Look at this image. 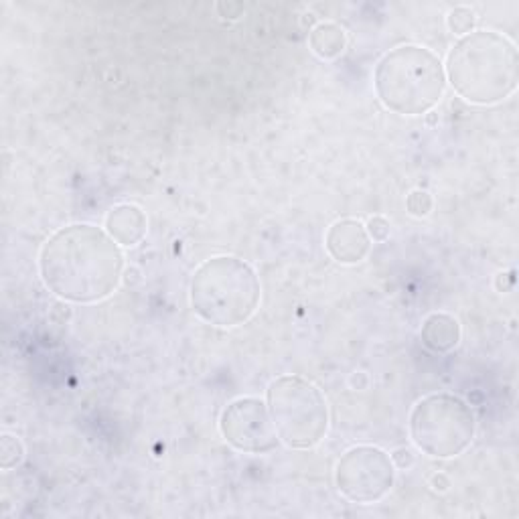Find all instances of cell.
Here are the masks:
<instances>
[{"instance_id":"6da1fadb","label":"cell","mask_w":519,"mask_h":519,"mask_svg":"<svg viewBox=\"0 0 519 519\" xmlns=\"http://www.w3.org/2000/svg\"><path fill=\"white\" fill-rule=\"evenodd\" d=\"M39 272L45 286L61 301L100 303L118 288L124 254L106 230L73 224L57 230L41 248Z\"/></svg>"},{"instance_id":"7a4b0ae2","label":"cell","mask_w":519,"mask_h":519,"mask_svg":"<svg viewBox=\"0 0 519 519\" xmlns=\"http://www.w3.org/2000/svg\"><path fill=\"white\" fill-rule=\"evenodd\" d=\"M444 73L463 100L477 106L497 104L517 90L515 43L495 31H473L449 51Z\"/></svg>"},{"instance_id":"3957f363","label":"cell","mask_w":519,"mask_h":519,"mask_svg":"<svg viewBox=\"0 0 519 519\" xmlns=\"http://www.w3.org/2000/svg\"><path fill=\"white\" fill-rule=\"evenodd\" d=\"M262 286L256 270L236 256H213L193 274L189 301L193 313L213 327H238L252 319Z\"/></svg>"},{"instance_id":"277c9868","label":"cell","mask_w":519,"mask_h":519,"mask_svg":"<svg viewBox=\"0 0 519 519\" xmlns=\"http://www.w3.org/2000/svg\"><path fill=\"white\" fill-rule=\"evenodd\" d=\"M374 88L388 110L402 116H422L440 102L447 90V73L430 49L400 45L378 61Z\"/></svg>"},{"instance_id":"5b68a950","label":"cell","mask_w":519,"mask_h":519,"mask_svg":"<svg viewBox=\"0 0 519 519\" xmlns=\"http://www.w3.org/2000/svg\"><path fill=\"white\" fill-rule=\"evenodd\" d=\"M280 442L296 451L315 449L329 430V406L321 390L301 376H280L266 392Z\"/></svg>"},{"instance_id":"8992f818","label":"cell","mask_w":519,"mask_h":519,"mask_svg":"<svg viewBox=\"0 0 519 519\" xmlns=\"http://www.w3.org/2000/svg\"><path fill=\"white\" fill-rule=\"evenodd\" d=\"M475 426L471 406L455 394H430L410 414V436L432 459L463 455L475 438Z\"/></svg>"},{"instance_id":"52a82bcc","label":"cell","mask_w":519,"mask_h":519,"mask_svg":"<svg viewBox=\"0 0 519 519\" xmlns=\"http://www.w3.org/2000/svg\"><path fill=\"white\" fill-rule=\"evenodd\" d=\"M335 483L339 493L351 503H376L392 491L396 467L386 451L361 444L339 459Z\"/></svg>"},{"instance_id":"ba28073f","label":"cell","mask_w":519,"mask_h":519,"mask_svg":"<svg viewBox=\"0 0 519 519\" xmlns=\"http://www.w3.org/2000/svg\"><path fill=\"white\" fill-rule=\"evenodd\" d=\"M219 430L230 447L248 455H268L280 444L268 404L260 398H238L230 402L221 412Z\"/></svg>"},{"instance_id":"9c48e42d","label":"cell","mask_w":519,"mask_h":519,"mask_svg":"<svg viewBox=\"0 0 519 519\" xmlns=\"http://www.w3.org/2000/svg\"><path fill=\"white\" fill-rule=\"evenodd\" d=\"M325 248L339 264H359L372 248L365 226L357 219H339L325 236Z\"/></svg>"},{"instance_id":"30bf717a","label":"cell","mask_w":519,"mask_h":519,"mask_svg":"<svg viewBox=\"0 0 519 519\" xmlns=\"http://www.w3.org/2000/svg\"><path fill=\"white\" fill-rule=\"evenodd\" d=\"M106 232L118 246H138L148 232L146 213L132 203H122L106 215Z\"/></svg>"},{"instance_id":"8fae6325","label":"cell","mask_w":519,"mask_h":519,"mask_svg":"<svg viewBox=\"0 0 519 519\" xmlns=\"http://www.w3.org/2000/svg\"><path fill=\"white\" fill-rule=\"evenodd\" d=\"M420 339L432 353H449L461 341V323L447 313H432L424 319Z\"/></svg>"},{"instance_id":"7c38bea8","label":"cell","mask_w":519,"mask_h":519,"mask_svg":"<svg viewBox=\"0 0 519 519\" xmlns=\"http://www.w3.org/2000/svg\"><path fill=\"white\" fill-rule=\"evenodd\" d=\"M309 45L317 57L331 61L343 55L347 47V33L335 23H319L309 33Z\"/></svg>"},{"instance_id":"4fadbf2b","label":"cell","mask_w":519,"mask_h":519,"mask_svg":"<svg viewBox=\"0 0 519 519\" xmlns=\"http://www.w3.org/2000/svg\"><path fill=\"white\" fill-rule=\"evenodd\" d=\"M25 461V444L13 434L0 436V467L5 471L17 469Z\"/></svg>"},{"instance_id":"5bb4252c","label":"cell","mask_w":519,"mask_h":519,"mask_svg":"<svg viewBox=\"0 0 519 519\" xmlns=\"http://www.w3.org/2000/svg\"><path fill=\"white\" fill-rule=\"evenodd\" d=\"M475 25H477V15L469 7H455L447 17V27L453 35L465 37L475 31Z\"/></svg>"},{"instance_id":"9a60e30c","label":"cell","mask_w":519,"mask_h":519,"mask_svg":"<svg viewBox=\"0 0 519 519\" xmlns=\"http://www.w3.org/2000/svg\"><path fill=\"white\" fill-rule=\"evenodd\" d=\"M432 195L424 189H416L406 197V209L412 217H426L432 211Z\"/></svg>"},{"instance_id":"2e32d148","label":"cell","mask_w":519,"mask_h":519,"mask_svg":"<svg viewBox=\"0 0 519 519\" xmlns=\"http://www.w3.org/2000/svg\"><path fill=\"white\" fill-rule=\"evenodd\" d=\"M365 232H367L369 240H374V242L382 244V242H386V240L390 238L392 226H390V221H388L384 215H372V217L367 219Z\"/></svg>"},{"instance_id":"e0dca14e","label":"cell","mask_w":519,"mask_h":519,"mask_svg":"<svg viewBox=\"0 0 519 519\" xmlns=\"http://www.w3.org/2000/svg\"><path fill=\"white\" fill-rule=\"evenodd\" d=\"M390 459H392L394 467L400 469V471H408V469H412L414 463H416V455H414V451L408 449V447L396 449V451L390 455Z\"/></svg>"},{"instance_id":"ac0fdd59","label":"cell","mask_w":519,"mask_h":519,"mask_svg":"<svg viewBox=\"0 0 519 519\" xmlns=\"http://www.w3.org/2000/svg\"><path fill=\"white\" fill-rule=\"evenodd\" d=\"M246 7L242 3H230V0H224V3H217V13L219 17L224 19H230V21H236L244 15Z\"/></svg>"},{"instance_id":"d6986e66","label":"cell","mask_w":519,"mask_h":519,"mask_svg":"<svg viewBox=\"0 0 519 519\" xmlns=\"http://www.w3.org/2000/svg\"><path fill=\"white\" fill-rule=\"evenodd\" d=\"M430 487L434 489V491H438V493H444V491H449L451 489V479L444 475V473H434L432 477H430Z\"/></svg>"},{"instance_id":"ffe728a7","label":"cell","mask_w":519,"mask_h":519,"mask_svg":"<svg viewBox=\"0 0 519 519\" xmlns=\"http://www.w3.org/2000/svg\"><path fill=\"white\" fill-rule=\"evenodd\" d=\"M122 280H124V284H126V286H130V288H134V286L142 284V272H140V268H136V266H130V268H126V270H124V274H122Z\"/></svg>"},{"instance_id":"44dd1931","label":"cell","mask_w":519,"mask_h":519,"mask_svg":"<svg viewBox=\"0 0 519 519\" xmlns=\"http://www.w3.org/2000/svg\"><path fill=\"white\" fill-rule=\"evenodd\" d=\"M349 386H351V390L363 392V390H367V386H369V376H367L365 372H353V374L349 376Z\"/></svg>"},{"instance_id":"7402d4cb","label":"cell","mask_w":519,"mask_h":519,"mask_svg":"<svg viewBox=\"0 0 519 519\" xmlns=\"http://www.w3.org/2000/svg\"><path fill=\"white\" fill-rule=\"evenodd\" d=\"M436 122H438V118H436V114H430V116H428V118H426V124H428V126H434V124H436Z\"/></svg>"}]
</instances>
